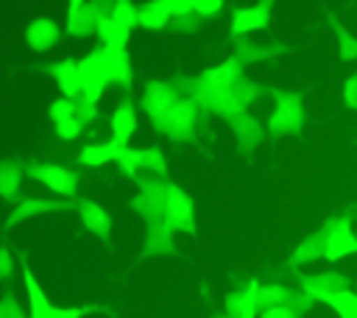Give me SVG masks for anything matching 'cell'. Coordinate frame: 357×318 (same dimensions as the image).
I'll list each match as a JSON object with an SVG mask.
<instances>
[{"label":"cell","instance_id":"7c38bea8","mask_svg":"<svg viewBox=\"0 0 357 318\" xmlns=\"http://www.w3.org/2000/svg\"><path fill=\"white\" fill-rule=\"evenodd\" d=\"M64 206H70V204H67V201L25 198V201H20V204L11 209V215L6 218V229H14V226H20V223H25V220H31V218H36V215H45V212H53V209H64Z\"/></svg>","mask_w":357,"mask_h":318},{"label":"cell","instance_id":"1f68e13d","mask_svg":"<svg viewBox=\"0 0 357 318\" xmlns=\"http://www.w3.org/2000/svg\"><path fill=\"white\" fill-rule=\"evenodd\" d=\"M195 25H198V14L195 11L184 14V17H176V28H181V31H195Z\"/></svg>","mask_w":357,"mask_h":318},{"label":"cell","instance_id":"4fadbf2b","mask_svg":"<svg viewBox=\"0 0 357 318\" xmlns=\"http://www.w3.org/2000/svg\"><path fill=\"white\" fill-rule=\"evenodd\" d=\"M47 73L56 78V84L67 100L81 95V78H78V61L75 59H61L56 64H47Z\"/></svg>","mask_w":357,"mask_h":318},{"label":"cell","instance_id":"f546056e","mask_svg":"<svg viewBox=\"0 0 357 318\" xmlns=\"http://www.w3.org/2000/svg\"><path fill=\"white\" fill-rule=\"evenodd\" d=\"M220 6H223L220 0H195V3H192V11H195L198 17H201V14H204V17H209V14L220 11Z\"/></svg>","mask_w":357,"mask_h":318},{"label":"cell","instance_id":"f1b7e54d","mask_svg":"<svg viewBox=\"0 0 357 318\" xmlns=\"http://www.w3.org/2000/svg\"><path fill=\"white\" fill-rule=\"evenodd\" d=\"M167 11L170 17H184V14H192V0H167Z\"/></svg>","mask_w":357,"mask_h":318},{"label":"cell","instance_id":"484cf974","mask_svg":"<svg viewBox=\"0 0 357 318\" xmlns=\"http://www.w3.org/2000/svg\"><path fill=\"white\" fill-rule=\"evenodd\" d=\"M0 318H25V312H22L20 301L14 298V293H6L0 298Z\"/></svg>","mask_w":357,"mask_h":318},{"label":"cell","instance_id":"ac0fdd59","mask_svg":"<svg viewBox=\"0 0 357 318\" xmlns=\"http://www.w3.org/2000/svg\"><path fill=\"white\" fill-rule=\"evenodd\" d=\"M123 145L120 142H103V145H86V148H81V153H78V162L81 165H89V167H98V165H106V162H117L120 156H123Z\"/></svg>","mask_w":357,"mask_h":318},{"label":"cell","instance_id":"603a6c76","mask_svg":"<svg viewBox=\"0 0 357 318\" xmlns=\"http://www.w3.org/2000/svg\"><path fill=\"white\" fill-rule=\"evenodd\" d=\"M100 39H103V45H109V47H126V42H128V33L131 31H126L123 25H117L109 14L106 17H100V22H98V31H95Z\"/></svg>","mask_w":357,"mask_h":318},{"label":"cell","instance_id":"ffe728a7","mask_svg":"<svg viewBox=\"0 0 357 318\" xmlns=\"http://www.w3.org/2000/svg\"><path fill=\"white\" fill-rule=\"evenodd\" d=\"M134 128H137V114H134V106L126 100V103H120V106L114 109V114H112L114 142H120V145L126 148V142H128V137L134 134Z\"/></svg>","mask_w":357,"mask_h":318},{"label":"cell","instance_id":"30bf717a","mask_svg":"<svg viewBox=\"0 0 357 318\" xmlns=\"http://www.w3.org/2000/svg\"><path fill=\"white\" fill-rule=\"evenodd\" d=\"M47 114H50V120H53V126H56V134H59L61 139H75V137L81 134V128H84L81 120H78V114H75V103L67 100V98L53 100L50 109H47Z\"/></svg>","mask_w":357,"mask_h":318},{"label":"cell","instance_id":"52a82bcc","mask_svg":"<svg viewBox=\"0 0 357 318\" xmlns=\"http://www.w3.org/2000/svg\"><path fill=\"white\" fill-rule=\"evenodd\" d=\"M324 254L329 259H340L351 251H357V237L349 229V220H329L324 229Z\"/></svg>","mask_w":357,"mask_h":318},{"label":"cell","instance_id":"d6a6232c","mask_svg":"<svg viewBox=\"0 0 357 318\" xmlns=\"http://www.w3.org/2000/svg\"><path fill=\"white\" fill-rule=\"evenodd\" d=\"M346 100H349V106L357 109V75H351L346 84Z\"/></svg>","mask_w":357,"mask_h":318},{"label":"cell","instance_id":"4dcf8cb0","mask_svg":"<svg viewBox=\"0 0 357 318\" xmlns=\"http://www.w3.org/2000/svg\"><path fill=\"white\" fill-rule=\"evenodd\" d=\"M11 276H14V259L6 248H0V282H6Z\"/></svg>","mask_w":357,"mask_h":318},{"label":"cell","instance_id":"44dd1931","mask_svg":"<svg viewBox=\"0 0 357 318\" xmlns=\"http://www.w3.org/2000/svg\"><path fill=\"white\" fill-rule=\"evenodd\" d=\"M293 298H296L293 290L279 287V285H268V287H257L254 304L257 307H265V310H273V307H290Z\"/></svg>","mask_w":357,"mask_h":318},{"label":"cell","instance_id":"4316f807","mask_svg":"<svg viewBox=\"0 0 357 318\" xmlns=\"http://www.w3.org/2000/svg\"><path fill=\"white\" fill-rule=\"evenodd\" d=\"M73 103H75V114H78L81 126H86V123L95 117V103H92L86 95H78V98H73Z\"/></svg>","mask_w":357,"mask_h":318},{"label":"cell","instance_id":"3957f363","mask_svg":"<svg viewBox=\"0 0 357 318\" xmlns=\"http://www.w3.org/2000/svg\"><path fill=\"white\" fill-rule=\"evenodd\" d=\"M89 56L100 64V70H103V75L109 78V84H123V86L131 84V67H128L126 47H109V45H100V47H95Z\"/></svg>","mask_w":357,"mask_h":318},{"label":"cell","instance_id":"277c9868","mask_svg":"<svg viewBox=\"0 0 357 318\" xmlns=\"http://www.w3.org/2000/svg\"><path fill=\"white\" fill-rule=\"evenodd\" d=\"M98 22H100L98 3L73 0L67 6V33L70 36H89V33L98 31Z\"/></svg>","mask_w":357,"mask_h":318},{"label":"cell","instance_id":"83f0119b","mask_svg":"<svg viewBox=\"0 0 357 318\" xmlns=\"http://www.w3.org/2000/svg\"><path fill=\"white\" fill-rule=\"evenodd\" d=\"M332 25H335V31H337V36H340V56L343 59H357V42H351L349 39V33H343V28L332 20Z\"/></svg>","mask_w":357,"mask_h":318},{"label":"cell","instance_id":"836d02e7","mask_svg":"<svg viewBox=\"0 0 357 318\" xmlns=\"http://www.w3.org/2000/svg\"><path fill=\"white\" fill-rule=\"evenodd\" d=\"M262 318H293V310L290 307H273V310H265Z\"/></svg>","mask_w":357,"mask_h":318},{"label":"cell","instance_id":"7402d4cb","mask_svg":"<svg viewBox=\"0 0 357 318\" xmlns=\"http://www.w3.org/2000/svg\"><path fill=\"white\" fill-rule=\"evenodd\" d=\"M137 17H139V22L145 25V28H162L167 20H173L170 17V11H167V0H151V3H145V6H139L137 8Z\"/></svg>","mask_w":357,"mask_h":318},{"label":"cell","instance_id":"d4e9b609","mask_svg":"<svg viewBox=\"0 0 357 318\" xmlns=\"http://www.w3.org/2000/svg\"><path fill=\"white\" fill-rule=\"evenodd\" d=\"M117 25H123L126 31H131L137 22H139V17H137V8L128 3V0H117V3H112V14H109Z\"/></svg>","mask_w":357,"mask_h":318},{"label":"cell","instance_id":"cb8c5ba5","mask_svg":"<svg viewBox=\"0 0 357 318\" xmlns=\"http://www.w3.org/2000/svg\"><path fill=\"white\" fill-rule=\"evenodd\" d=\"M318 254H324V229H318V232H312L301 245H298V251L293 254V265H301V262H310V259H315Z\"/></svg>","mask_w":357,"mask_h":318},{"label":"cell","instance_id":"8fae6325","mask_svg":"<svg viewBox=\"0 0 357 318\" xmlns=\"http://www.w3.org/2000/svg\"><path fill=\"white\" fill-rule=\"evenodd\" d=\"M59 39H61V31L50 17H36V20H31L25 25V42L36 53H47Z\"/></svg>","mask_w":357,"mask_h":318},{"label":"cell","instance_id":"2e32d148","mask_svg":"<svg viewBox=\"0 0 357 318\" xmlns=\"http://www.w3.org/2000/svg\"><path fill=\"white\" fill-rule=\"evenodd\" d=\"M22 176H25V162H20L17 156L0 159V195L3 198H17Z\"/></svg>","mask_w":357,"mask_h":318},{"label":"cell","instance_id":"e0dca14e","mask_svg":"<svg viewBox=\"0 0 357 318\" xmlns=\"http://www.w3.org/2000/svg\"><path fill=\"white\" fill-rule=\"evenodd\" d=\"M268 17H271V3H257V6H251V8H240V11L234 14L231 31H234V33L257 31V28L268 25Z\"/></svg>","mask_w":357,"mask_h":318},{"label":"cell","instance_id":"ba28073f","mask_svg":"<svg viewBox=\"0 0 357 318\" xmlns=\"http://www.w3.org/2000/svg\"><path fill=\"white\" fill-rule=\"evenodd\" d=\"M165 223L170 229L192 232V204H190L187 192H181L178 187H167V195H165Z\"/></svg>","mask_w":357,"mask_h":318},{"label":"cell","instance_id":"9c48e42d","mask_svg":"<svg viewBox=\"0 0 357 318\" xmlns=\"http://www.w3.org/2000/svg\"><path fill=\"white\" fill-rule=\"evenodd\" d=\"M279 100V112L271 120V134H284V131H296L301 126V98L298 95H284V92H273Z\"/></svg>","mask_w":357,"mask_h":318},{"label":"cell","instance_id":"8992f818","mask_svg":"<svg viewBox=\"0 0 357 318\" xmlns=\"http://www.w3.org/2000/svg\"><path fill=\"white\" fill-rule=\"evenodd\" d=\"M123 165L126 173H137V170H153L156 176H165L167 173V165H165V156L159 148H126L123 156L117 159Z\"/></svg>","mask_w":357,"mask_h":318},{"label":"cell","instance_id":"d6986e66","mask_svg":"<svg viewBox=\"0 0 357 318\" xmlns=\"http://www.w3.org/2000/svg\"><path fill=\"white\" fill-rule=\"evenodd\" d=\"M78 212H81L84 226H86L92 234H98V237H109V232H112V218L106 215L103 206H98L95 201H81Z\"/></svg>","mask_w":357,"mask_h":318},{"label":"cell","instance_id":"5b68a950","mask_svg":"<svg viewBox=\"0 0 357 318\" xmlns=\"http://www.w3.org/2000/svg\"><path fill=\"white\" fill-rule=\"evenodd\" d=\"M156 126H159L165 134H170V137H176V139H184V137L192 134V126H195V106H192L190 100H178L173 109H167V112L156 120Z\"/></svg>","mask_w":357,"mask_h":318},{"label":"cell","instance_id":"6da1fadb","mask_svg":"<svg viewBox=\"0 0 357 318\" xmlns=\"http://www.w3.org/2000/svg\"><path fill=\"white\" fill-rule=\"evenodd\" d=\"M25 176L42 181L47 190H53V192H59V195H67V198H73L75 190H78V176H75L73 170L61 167V165L31 162V165H25Z\"/></svg>","mask_w":357,"mask_h":318},{"label":"cell","instance_id":"7a4b0ae2","mask_svg":"<svg viewBox=\"0 0 357 318\" xmlns=\"http://www.w3.org/2000/svg\"><path fill=\"white\" fill-rule=\"evenodd\" d=\"M22 279H25V290H28L31 318H81L84 312H89V310H98V307H70V310H59V307H53V304L45 298L42 287L36 285V279L31 276L28 265H22Z\"/></svg>","mask_w":357,"mask_h":318},{"label":"cell","instance_id":"5bb4252c","mask_svg":"<svg viewBox=\"0 0 357 318\" xmlns=\"http://www.w3.org/2000/svg\"><path fill=\"white\" fill-rule=\"evenodd\" d=\"M178 103V95L170 89V86H165V84H159V81H153V84H148V89H145V95H142V106H145V112L153 117V120H159L167 109H173Z\"/></svg>","mask_w":357,"mask_h":318},{"label":"cell","instance_id":"9a60e30c","mask_svg":"<svg viewBox=\"0 0 357 318\" xmlns=\"http://www.w3.org/2000/svg\"><path fill=\"white\" fill-rule=\"evenodd\" d=\"M301 282H304V290L310 296H318V298H326V301L337 293H349V282L340 273H318V276L301 279Z\"/></svg>","mask_w":357,"mask_h":318}]
</instances>
